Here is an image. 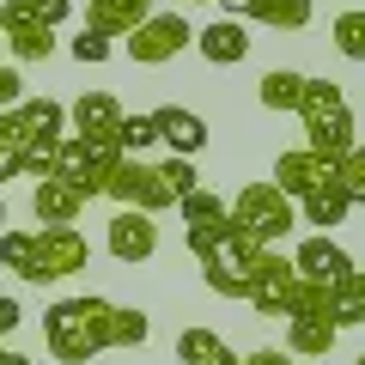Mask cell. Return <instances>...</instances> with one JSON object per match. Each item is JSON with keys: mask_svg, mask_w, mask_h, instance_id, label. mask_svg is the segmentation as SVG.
Instances as JSON below:
<instances>
[{"mask_svg": "<svg viewBox=\"0 0 365 365\" xmlns=\"http://www.w3.org/2000/svg\"><path fill=\"white\" fill-rule=\"evenodd\" d=\"M341 329L329 323V317H287V353L292 359H323L329 347H335Z\"/></svg>", "mask_w": 365, "mask_h": 365, "instance_id": "44dd1931", "label": "cell"}, {"mask_svg": "<svg viewBox=\"0 0 365 365\" xmlns=\"http://www.w3.org/2000/svg\"><path fill=\"white\" fill-rule=\"evenodd\" d=\"M153 140H158L153 116H122V128H116V146H122V153H128V158H140V153H146V146H153Z\"/></svg>", "mask_w": 365, "mask_h": 365, "instance_id": "83f0119b", "label": "cell"}, {"mask_svg": "<svg viewBox=\"0 0 365 365\" xmlns=\"http://www.w3.org/2000/svg\"><path fill=\"white\" fill-rule=\"evenodd\" d=\"M79 213H86V195H79L73 182L49 177V182L31 189V220L37 225H79Z\"/></svg>", "mask_w": 365, "mask_h": 365, "instance_id": "5bb4252c", "label": "cell"}, {"mask_svg": "<svg viewBox=\"0 0 365 365\" xmlns=\"http://www.w3.org/2000/svg\"><path fill=\"white\" fill-rule=\"evenodd\" d=\"M122 116L128 110L110 98V91H86L73 110H67V122H73V134H86V140H116V128H122Z\"/></svg>", "mask_w": 365, "mask_h": 365, "instance_id": "2e32d148", "label": "cell"}, {"mask_svg": "<svg viewBox=\"0 0 365 365\" xmlns=\"http://www.w3.org/2000/svg\"><path fill=\"white\" fill-rule=\"evenodd\" d=\"M104 244H110V256L116 262H153L158 256V225H153V213H140V207H116V220L104 225Z\"/></svg>", "mask_w": 365, "mask_h": 365, "instance_id": "8fae6325", "label": "cell"}, {"mask_svg": "<svg viewBox=\"0 0 365 365\" xmlns=\"http://www.w3.org/2000/svg\"><path fill=\"white\" fill-rule=\"evenodd\" d=\"M0 225H6V201H0Z\"/></svg>", "mask_w": 365, "mask_h": 365, "instance_id": "7bdbcfd3", "label": "cell"}, {"mask_svg": "<svg viewBox=\"0 0 365 365\" xmlns=\"http://www.w3.org/2000/svg\"><path fill=\"white\" fill-rule=\"evenodd\" d=\"M335 170H341V182H347V195H353V207H365V140H353L347 153L335 158Z\"/></svg>", "mask_w": 365, "mask_h": 365, "instance_id": "4316f807", "label": "cell"}, {"mask_svg": "<svg viewBox=\"0 0 365 365\" xmlns=\"http://www.w3.org/2000/svg\"><path fill=\"white\" fill-rule=\"evenodd\" d=\"M329 37H335V49L347 55V61H365V13L359 6H353V13H335Z\"/></svg>", "mask_w": 365, "mask_h": 365, "instance_id": "cb8c5ba5", "label": "cell"}, {"mask_svg": "<svg viewBox=\"0 0 365 365\" xmlns=\"http://www.w3.org/2000/svg\"><path fill=\"white\" fill-rule=\"evenodd\" d=\"M0 25H6V49H13L19 61H49V55H55V31H49V25L19 19V13H6Z\"/></svg>", "mask_w": 365, "mask_h": 365, "instance_id": "7402d4cb", "label": "cell"}, {"mask_svg": "<svg viewBox=\"0 0 365 365\" xmlns=\"http://www.w3.org/2000/svg\"><path fill=\"white\" fill-rule=\"evenodd\" d=\"M232 232H237L232 213H225V220H207V225H189V250H195V256H213V250H220Z\"/></svg>", "mask_w": 365, "mask_h": 365, "instance_id": "4dcf8cb0", "label": "cell"}, {"mask_svg": "<svg viewBox=\"0 0 365 365\" xmlns=\"http://www.w3.org/2000/svg\"><path fill=\"white\" fill-rule=\"evenodd\" d=\"M67 49H73V61H79V67H104V61H110V37H104V31H91V25L79 31Z\"/></svg>", "mask_w": 365, "mask_h": 365, "instance_id": "f546056e", "label": "cell"}, {"mask_svg": "<svg viewBox=\"0 0 365 365\" xmlns=\"http://www.w3.org/2000/svg\"><path fill=\"white\" fill-rule=\"evenodd\" d=\"M13 104H25V73L19 67H0V110H13Z\"/></svg>", "mask_w": 365, "mask_h": 365, "instance_id": "e575fe53", "label": "cell"}, {"mask_svg": "<svg viewBox=\"0 0 365 365\" xmlns=\"http://www.w3.org/2000/svg\"><path fill=\"white\" fill-rule=\"evenodd\" d=\"M19 158H25V177H37V182H49L55 177V146H19Z\"/></svg>", "mask_w": 365, "mask_h": 365, "instance_id": "836d02e7", "label": "cell"}, {"mask_svg": "<svg viewBox=\"0 0 365 365\" xmlns=\"http://www.w3.org/2000/svg\"><path fill=\"white\" fill-rule=\"evenodd\" d=\"M177 359L182 365H244V353H232V341H225L220 329H182Z\"/></svg>", "mask_w": 365, "mask_h": 365, "instance_id": "ffe728a7", "label": "cell"}, {"mask_svg": "<svg viewBox=\"0 0 365 365\" xmlns=\"http://www.w3.org/2000/svg\"><path fill=\"white\" fill-rule=\"evenodd\" d=\"M341 170H335V158H323V153H311V146H292V153H280L274 158V182L287 189L292 201H304L311 189H323V182H335Z\"/></svg>", "mask_w": 365, "mask_h": 365, "instance_id": "30bf717a", "label": "cell"}, {"mask_svg": "<svg viewBox=\"0 0 365 365\" xmlns=\"http://www.w3.org/2000/svg\"><path fill=\"white\" fill-rule=\"evenodd\" d=\"M347 213H353V195H347V182H341V177L323 182V189H311V195L299 201V220L311 225V232H335Z\"/></svg>", "mask_w": 365, "mask_h": 365, "instance_id": "ac0fdd59", "label": "cell"}, {"mask_svg": "<svg viewBox=\"0 0 365 365\" xmlns=\"http://www.w3.org/2000/svg\"><path fill=\"white\" fill-rule=\"evenodd\" d=\"M13 13L19 19H37V25H67V13H73V6H67V0H13Z\"/></svg>", "mask_w": 365, "mask_h": 365, "instance_id": "d6a6232c", "label": "cell"}, {"mask_svg": "<svg viewBox=\"0 0 365 365\" xmlns=\"http://www.w3.org/2000/svg\"><path fill=\"white\" fill-rule=\"evenodd\" d=\"M244 365H304V359H292L280 347H256V353H244Z\"/></svg>", "mask_w": 365, "mask_h": 365, "instance_id": "74e56055", "label": "cell"}, {"mask_svg": "<svg viewBox=\"0 0 365 365\" xmlns=\"http://www.w3.org/2000/svg\"><path fill=\"white\" fill-rule=\"evenodd\" d=\"M304 79H311V73H292V67H274V73H262V86H256L262 110H299Z\"/></svg>", "mask_w": 365, "mask_h": 365, "instance_id": "603a6c76", "label": "cell"}, {"mask_svg": "<svg viewBox=\"0 0 365 365\" xmlns=\"http://www.w3.org/2000/svg\"><path fill=\"white\" fill-rule=\"evenodd\" d=\"M329 299H335V287H323V280H299V292H292V317H329Z\"/></svg>", "mask_w": 365, "mask_h": 365, "instance_id": "f1b7e54d", "label": "cell"}, {"mask_svg": "<svg viewBox=\"0 0 365 365\" xmlns=\"http://www.w3.org/2000/svg\"><path fill=\"white\" fill-rule=\"evenodd\" d=\"M299 122H304V146L323 153V158H341L353 146V104L335 79H304Z\"/></svg>", "mask_w": 365, "mask_h": 365, "instance_id": "3957f363", "label": "cell"}, {"mask_svg": "<svg viewBox=\"0 0 365 365\" xmlns=\"http://www.w3.org/2000/svg\"><path fill=\"white\" fill-rule=\"evenodd\" d=\"M0 140L6 146H61L67 140V110L55 98H25L0 110Z\"/></svg>", "mask_w": 365, "mask_h": 365, "instance_id": "52a82bcc", "label": "cell"}, {"mask_svg": "<svg viewBox=\"0 0 365 365\" xmlns=\"http://www.w3.org/2000/svg\"><path fill=\"white\" fill-rule=\"evenodd\" d=\"M153 323L134 304H110L104 292H79V299H55L43 311V341H49L55 365H91L110 347H146Z\"/></svg>", "mask_w": 365, "mask_h": 365, "instance_id": "6da1fadb", "label": "cell"}, {"mask_svg": "<svg viewBox=\"0 0 365 365\" xmlns=\"http://www.w3.org/2000/svg\"><path fill=\"white\" fill-rule=\"evenodd\" d=\"M353 287H359V292H365V268H353Z\"/></svg>", "mask_w": 365, "mask_h": 365, "instance_id": "ab89813d", "label": "cell"}, {"mask_svg": "<svg viewBox=\"0 0 365 365\" xmlns=\"http://www.w3.org/2000/svg\"><path fill=\"white\" fill-rule=\"evenodd\" d=\"M299 262L287 256L280 244H262L256 268H250V304H256L262 317H292V292H299Z\"/></svg>", "mask_w": 365, "mask_h": 365, "instance_id": "5b68a950", "label": "cell"}, {"mask_svg": "<svg viewBox=\"0 0 365 365\" xmlns=\"http://www.w3.org/2000/svg\"><path fill=\"white\" fill-rule=\"evenodd\" d=\"M0 49H6V25H0Z\"/></svg>", "mask_w": 365, "mask_h": 365, "instance_id": "b9f144b4", "label": "cell"}, {"mask_svg": "<svg viewBox=\"0 0 365 365\" xmlns=\"http://www.w3.org/2000/svg\"><path fill=\"white\" fill-rule=\"evenodd\" d=\"M6 13H13V0H0V19H6Z\"/></svg>", "mask_w": 365, "mask_h": 365, "instance_id": "60d3db41", "label": "cell"}, {"mask_svg": "<svg viewBox=\"0 0 365 365\" xmlns=\"http://www.w3.org/2000/svg\"><path fill=\"white\" fill-rule=\"evenodd\" d=\"M353 365H365V353H359V359H353Z\"/></svg>", "mask_w": 365, "mask_h": 365, "instance_id": "ee69618b", "label": "cell"}, {"mask_svg": "<svg viewBox=\"0 0 365 365\" xmlns=\"http://www.w3.org/2000/svg\"><path fill=\"white\" fill-rule=\"evenodd\" d=\"M189 43H195V25H189L182 13H153L146 25L128 31V55H134V67H165V61H177Z\"/></svg>", "mask_w": 365, "mask_h": 365, "instance_id": "9c48e42d", "label": "cell"}, {"mask_svg": "<svg viewBox=\"0 0 365 365\" xmlns=\"http://www.w3.org/2000/svg\"><path fill=\"white\" fill-rule=\"evenodd\" d=\"M213 6H220V0H213Z\"/></svg>", "mask_w": 365, "mask_h": 365, "instance_id": "f6af8a7d", "label": "cell"}, {"mask_svg": "<svg viewBox=\"0 0 365 365\" xmlns=\"http://www.w3.org/2000/svg\"><path fill=\"white\" fill-rule=\"evenodd\" d=\"M91 250L86 232L73 225H43V232H0V268L31 280V287H49V280H73L86 274Z\"/></svg>", "mask_w": 365, "mask_h": 365, "instance_id": "7a4b0ae2", "label": "cell"}, {"mask_svg": "<svg viewBox=\"0 0 365 365\" xmlns=\"http://www.w3.org/2000/svg\"><path fill=\"white\" fill-rule=\"evenodd\" d=\"M13 177H25V158H19V146L0 140V182H13Z\"/></svg>", "mask_w": 365, "mask_h": 365, "instance_id": "8d00e7d4", "label": "cell"}, {"mask_svg": "<svg viewBox=\"0 0 365 365\" xmlns=\"http://www.w3.org/2000/svg\"><path fill=\"white\" fill-rule=\"evenodd\" d=\"M153 128H158V140H165L177 158H195L201 146H207V122H201L195 110H182V104H158Z\"/></svg>", "mask_w": 365, "mask_h": 365, "instance_id": "4fadbf2b", "label": "cell"}, {"mask_svg": "<svg viewBox=\"0 0 365 365\" xmlns=\"http://www.w3.org/2000/svg\"><path fill=\"white\" fill-rule=\"evenodd\" d=\"M0 353H6V347H0Z\"/></svg>", "mask_w": 365, "mask_h": 365, "instance_id": "bcb514c9", "label": "cell"}, {"mask_svg": "<svg viewBox=\"0 0 365 365\" xmlns=\"http://www.w3.org/2000/svg\"><path fill=\"white\" fill-rule=\"evenodd\" d=\"M195 49H201V61H213V67H237L250 55V25L244 19H213L207 31H195Z\"/></svg>", "mask_w": 365, "mask_h": 365, "instance_id": "9a60e30c", "label": "cell"}, {"mask_svg": "<svg viewBox=\"0 0 365 365\" xmlns=\"http://www.w3.org/2000/svg\"><path fill=\"white\" fill-rule=\"evenodd\" d=\"M256 256H262V244L237 225L213 256H201V280H207V292H220V299H250V268H256Z\"/></svg>", "mask_w": 365, "mask_h": 365, "instance_id": "8992f818", "label": "cell"}, {"mask_svg": "<svg viewBox=\"0 0 365 365\" xmlns=\"http://www.w3.org/2000/svg\"><path fill=\"white\" fill-rule=\"evenodd\" d=\"M19 317H25V304H19L13 292H0V341H6V335L19 329Z\"/></svg>", "mask_w": 365, "mask_h": 365, "instance_id": "d590c367", "label": "cell"}, {"mask_svg": "<svg viewBox=\"0 0 365 365\" xmlns=\"http://www.w3.org/2000/svg\"><path fill=\"white\" fill-rule=\"evenodd\" d=\"M329 323H335V329H359L365 323V292L353 287V280L335 287V299H329Z\"/></svg>", "mask_w": 365, "mask_h": 365, "instance_id": "d4e9b609", "label": "cell"}, {"mask_svg": "<svg viewBox=\"0 0 365 365\" xmlns=\"http://www.w3.org/2000/svg\"><path fill=\"white\" fill-rule=\"evenodd\" d=\"M292 262H299L304 280H323V287H347V280H353V256L329 232H311L299 250H292Z\"/></svg>", "mask_w": 365, "mask_h": 365, "instance_id": "7c38bea8", "label": "cell"}, {"mask_svg": "<svg viewBox=\"0 0 365 365\" xmlns=\"http://www.w3.org/2000/svg\"><path fill=\"white\" fill-rule=\"evenodd\" d=\"M104 195L116 201V207H140V213H165V207H177V195H170L165 170L146 165V158H122L116 177L104 182Z\"/></svg>", "mask_w": 365, "mask_h": 365, "instance_id": "ba28073f", "label": "cell"}, {"mask_svg": "<svg viewBox=\"0 0 365 365\" xmlns=\"http://www.w3.org/2000/svg\"><path fill=\"white\" fill-rule=\"evenodd\" d=\"M244 25H268V31H304L317 19L311 0H244Z\"/></svg>", "mask_w": 365, "mask_h": 365, "instance_id": "d6986e66", "label": "cell"}, {"mask_svg": "<svg viewBox=\"0 0 365 365\" xmlns=\"http://www.w3.org/2000/svg\"><path fill=\"white\" fill-rule=\"evenodd\" d=\"M146 19H153V0H86V25L104 37H128Z\"/></svg>", "mask_w": 365, "mask_h": 365, "instance_id": "e0dca14e", "label": "cell"}, {"mask_svg": "<svg viewBox=\"0 0 365 365\" xmlns=\"http://www.w3.org/2000/svg\"><path fill=\"white\" fill-rule=\"evenodd\" d=\"M177 207H182V220H189V225H207V220H225V213H232V201L213 195V189H195V195H182Z\"/></svg>", "mask_w": 365, "mask_h": 365, "instance_id": "484cf974", "label": "cell"}, {"mask_svg": "<svg viewBox=\"0 0 365 365\" xmlns=\"http://www.w3.org/2000/svg\"><path fill=\"white\" fill-rule=\"evenodd\" d=\"M158 170H165V182H170V195H195V189H201V177H195V158H177V153H170L165 158V165H158Z\"/></svg>", "mask_w": 365, "mask_h": 365, "instance_id": "1f68e13d", "label": "cell"}, {"mask_svg": "<svg viewBox=\"0 0 365 365\" xmlns=\"http://www.w3.org/2000/svg\"><path fill=\"white\" fill-rule=\"evenodd\" d=\"M232 220L244 225L256 244H280V237L299 225V201H292L280 182H244L232 195Z\"/></svg>", "mask_w": 365, "mask_h": 365, "instance_id": "277c9868", "label": "cell"}, {"mask_svg": "<svg viewBox=\"0 0 365 365\" xmlns=\"http://www.w3.org/2000/svg\"><path fill=\"white\" fill-rule=\"evenodd\" d=\"M0 365H31V359H25V353H0Z\"/></svg>", "mask_w": 365, "mask_h": 365, "instance_id": "f35d334b", "label": "cell"}]
</instances>
